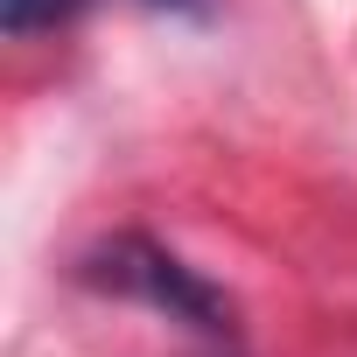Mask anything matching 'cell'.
I'll return each mask as SVG.
<instances>
[{
	"label": "cell",
	"mask_w": 357,
	"mask_h": 357,
	"mask_svg": "<svg viewBox=\"0 0 357 357\" xmlns=\"http://www.w3.org/2000/svg\"><path fill=\"white\" fill-rule=\"evenodd\" d=\"M84 280L105 287V294H126V301H147L154 315L168 322H190L204 336H231V301L225 287H211L197 266H183L168 245L126 231V238H105L91 259H84Z\"/></svg>",
	"instance_id": "6da1fadb"
},
{
	"label": "cell",
	"mask_w": 357,
	"mask_h": 357,
	"mask_svg": "<svg viewBox=\"0 0 357 357\" xmlns=\"http://www.w3.org/2000/svg\"><path fill=\"white\" fill-rule=\"evenodd\" d=\"M84 8H91V0H0V29L22 43V36L56 29V22H70V15H84Z\"/></svg>",
	"instance_id": "7a4b0ae2"
},
{
	"label": "cell",
	"mask_w": 357,
	"mask_h": 357,
	"mask_svg": "<svg viewBox=\"0 0 357 357\" xmlns=\"http://www.w3.org/2000/svg\"><path fill=\"white\" fill-rule=\"evenodd\" d=\"M154 8H197V0H154Z\"/></svg>",
	"instance_id": "3957f363"
}]
</instances>
